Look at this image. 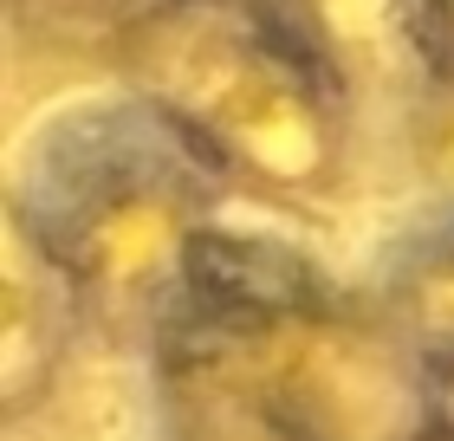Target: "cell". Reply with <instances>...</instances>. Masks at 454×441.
Listing matches in <instances>:
<instances>
[{
    "label": "cell",
    "mask_w": 454,
    "mask_h": 441,
    "mask_svg": "<svg viewBox=\"0 0 454 441\" xmlns=\"http://www.w3.org/2000/svg\"><path fill=\"white\" fill-rule=\"evenodd\" d=\"M409 441H454V403H442L435 415H428V422L409 435Z\"/></svg>",
    "instance_id": "obj_9"
},
{
    "label": "cell",
    "mask_w": 454,
    "mask_h": 441,
    "mask_svg": "<svg viewBox=\"0 0 454 441\" xmlns=\"http://www.w3.org/2000/svg\"><path fill=\"white\" fill-rule=\"evenodd\" d=\"M105 72L234 208L318 215L357 169L364 91L286 0H176Z\"/></svg>",
    "instance_id": "obj_1"
},
{
    "label": "cell",
    "mask_w": 454,
    "mask_h": 441,
    "mask_svg": "<svg viewBox=\"0 0 454 441\" xmlns=\"http://www.w3.org/2000/svg\"><path fill=\"white\" fill-rule=\"evenodd\" d=\"M7 208L66 272L91 338L150 357L182 319L227 188L137 98H85L39 123Z\"/></svg>",
    "instance_id": "obj_2"
},
{
    "label": "cell",
    "mask_w": 454,
    "mask_h": 441,
    "mask_svg": "<svg viewBox=\"0 0 454 441\" xmlns=\"http://www.w3.org/2000/svg\"><path fill=\"white\" fill-rule=\"evenodd\" d=\"M403 156L435 215H454V78H428L403 104Z\"/></svg>",
    "instance_id": "obj_7"
},
{
    "label": "cell",
    "mask_w": 454,
    "mask_h": 441,
    "mask_svg": "<svg viewBox=\"0 0 454 441\" xmlns=\"http://www.w3.org/2000/svg\"><path fill=\"white\" fill-rule=\"evenodd\" d=\"M85 338L91 325L66 272L46 260V247L13 208H0V422L27 429L33 415H46Z\"/></svg>",
    "instance_id": "obj_3"
},
{
    "label": "cell",
    "mask_w": 454,
    "mask_h": 441,
    "mask_svg": "<svg viewBox=\"0 0 454 441\" xmlns=\"http://www.w3.org/2000/svg\"><path fill=\"white\" fill-rule=\"evenodd\" d=\"M409 13H416L422 85L428 78H454V0H409Z\"/></svg>",
    "instance_id": "obj_8"
},
{
    "label": "cell",
    "mask_w": 454,
    "mask_h": 441,
    "mask_svg": "<svg viewBox=\"0 0 454 441\" xmlns=\"http://www.w3.org/2000/svg\"><path fill=\"white\" fill-rule=\"evenodd\" d=\"M156 441H325L286 403L201 364H156Z\"/></svg>",
    "instance_id": "obj_5"
},
{
    "label": "cell",
    "mask_w": 454,
    "mask_h": 441,
    "mask_svg": "<svg viewBox=\"0 0 454 441\" xmlns=\"http://www.w3.org/2000/svg\"><path fill=\"white\" fill-rule=\"evenodd\" d=\"M364 292L428 390L454 403V215H428L409 240H396Z\"/></svg>",
    "instance_id": "obj_4"
},
{
    "label": "cell",
    "mask_w": 454,
    "mask_h": 441,
    "mask_svg": "<svg viewBox=\"0 0 454 441\" xmlns=\"http://www.w3.org/2000/svg\"><path fill=\"white\" fill-rule=\"evenodd\" d=\"M169 7L176 0H7V20L20 39H39L52 52H91L111 66Z\"/></svg>",
    "instance_id": "obj_6"
}]
</instances>
